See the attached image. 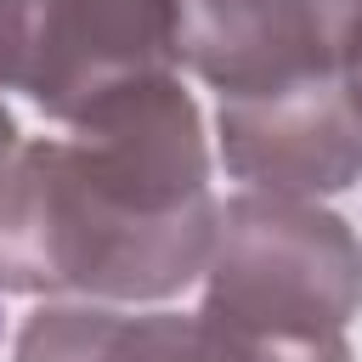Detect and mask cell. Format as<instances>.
Returning <instances> with one entry per match:
<instances>
[{"label": "cell", "instance_id": "6da1fadb", "mask_svg": "<svg viewBox=\"0 0 362 362\" xmlns=\"http://www.w3.org/2000/svg\"><path fill=\"white\" fill-rule=\"evenodd\" d=\"M215 232V198L158 221L107 204L74 164L68 136L17 141L0 158V294L170 300L204 277Z\"/></svg>", "mask_w": 362, "mask_h": 362}, {"label": "cell", "instance_id": "7a4b0ae2", "mask_svg": "<svg viewBox=\"0 0 362 362\" xmlns=\"http://www.w3.org/2000/svg\"><path fill=\"white\" fill-rule=\"evenodd\" d=\"M204 311L232 334H334L362 311V238L322 198L243 187L221 204Z\"/></svg>", "mask_w": 362, "mask_h": 362}, {"label": "cell", "instance_id": "3957f363", "mask_svg": "<svg viewBox=\"0 0 362 362\" xmlns=\"http://www.w3.org/2000/svg\"><path fill=\"white\" fill-rule=\"evenodd\" d=\"M362 57V0H181V62L226 96L345 79Z\"/></svg>", "mask_w": 362, "mask_h": 362}, {"label": "cell", "instance_id": "277c9868", "mask_svg": "<svg viewBox=\"0 0 362 362\" xmlns=\"http://www.w3.org/2000/svg\"><path fill=\"white\" fill-rule=\"evenodd\" d=\"M85 181L130 215H181L209 204V136L192 90L153 74L107 90L68 124Z\"/></svg>", "mask_w": 362, "mask_h": 362}, {"label": "cell", "instance_id": "5b68a950", "mask_svg": "<svg viewBox=\"0 0 362 362\" xmlns=\"http://www.w3.org/2000/svg\"><path fill=\"white\" fill-rule=\"evenodd\" d=\"M181 68V0H34L17 90L74 124L119 85Z\"/></svg>", "mask_w": 362, "mask_h": 362}, {"label": "cell", "instance_id": "8992f818", "mask_svg": "<svg viewBox=\"0 0 362 362\" xmlns=\"http://www.w3.org/2000/svg\"><path fill=\"white\" fill-rule=\"evenodd\" d=\"M215 141L226 175L249 192L328 198L362 181V113L345 79L277 96H226L215 113Z\"/></svg>", "mask_w": 362, "mask_h": 362}, {"label": "cell", "instance_id": "52a82bcc", "mask_svg": "<svg viewBox=\"0 0 362 362\" xmlns=\"http://www.w3.org/2000/svg\"><path fill=\"white\" fill-rule=\"evenodd\" d=\"M11 362H249L209 311H124L113 300L40 305Z\"/></svg>", "mask_w": 362, "mask_h": 362}, {"label": "cell", "instance_id": "ba28073f", "mask_svg": "<svg viewBox=\"0 0 362 362\" xmlns=\"http://www.w3.org/2000/svg\"><path fill=\"white\" fill-rule=\"evenodd\" d=\"M232 339L243 345L249 362H356L345 328H334V334H232Z\"/></svg>", "mask_w": 362, "mask_h": 362}, {"label": "cell", "instance_id": "9c48e42d", "mask_svg": "<svg viewBox=\"0 0 362 362\" xmlns=\"http://www.w3.org/2000/svg\"><path fill=\"white\" fill-rule=\"evenodd\" d=\"M28 6L34 0H0V90H17L23 57H28Z\"/></svg>", "mask_w": 362, "mask_h": 362}, {"label": "cell", "instance_id": "30bf717a", "mask_svg": "<svg viewBox=\"0 0 362 362\" xmlns=\"http://www.w3.org/2000/svg\"><path fill=\"white\" fill-rule=\"evenodd\" d=\"M17 141H23V136H17V119H11V107L0 102V158H6V153H11Z\"/></svg>", "mask_w": 362, "mask_h": 362}, {"label": "cell", "instance_id": "8fae6325", "mask_svg": "<svg viewBox=\"0 0 362 362\" xmlns=\"http://www.w3.org/2000/svg\"><path fill=\"white\" fill-rule=\"evenodd\" d=\"M345 90H351V102H356V113H362V57H356V68L345 74Z\"/></svg>", "mask_w": 362, "mask_h": 362}]
</instances>
